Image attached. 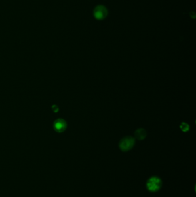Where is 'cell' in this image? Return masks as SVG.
Returning a JSON list of instances; mask_svg holds the SVG:
<instances>
[{
  "instance_id": "cell-4",
  "label": "cell",
  "mask_w": 196,
  "mask_h": 197,
  "mask_svg": "<svg viewBox=\"0 0 196 197\" xmlns=\"http://www.w3.org/2000/svg\"><path fill=\"white\" fill-rule=\"evenodd\" d=\"M67 125L66 122L63 119H58L54 122L53 127L54 130L58 133H62L66 130Z\"/></svg>"
},
{
  "instance_id": "cell-5",
  "label": "cell",
  "mask_w": 196,
  "mask_h": 197,
  "mask_svg": "<svg viewBox=\"0 0 196 197\" xmlns=\"http://www.w3.org/2000/svg\"><path fill=\"white\" fill-rule=\"evenodd\" d=\"M147 136V133L144 129H139L135 132V137L138 140H143Z\"/></svg>"
},
{
  "instance_id": "cell-6",
  "label": "cell",
  "mask_w": 196,
  "mask_h": 197,
  "mask_svg": "<svg viewBox=\"0 0 196 197\" xmlns=\"http://www.w3.org/2000/svg\"><path fill=\"white\" fill-rule=\"evenodd\" d=\"M180 127H181V130H182L183 132H188V131L189 130V125H188L187 123H184V122H183V123H181V126H180Z\"/></svg>"
},
{
  "instance_id": "cell-3",
  "label": "cell",
  "mask_w": 196,
  "mask_h": 197,
  "mask_svg": "<svg viewBox=\"0 0 196 197\" xmlns=\"http://www.w3.org/2000/svg\"><path fill=\"white\" fill-rule=\"evenodd\" d=\"M94 16L97 20H103L108 15V10L104 6L98 5L94 10Z\"/></svg>"
},
{
  "instance_id": "cell-2",
  "label": "cell",
  "mask_w": 196,
  "mask_h": 197,
  "mask_svg": "<svg viewBox=\"0 0 196 197\" xmlns=\"http://www.w3.org/2000/svg\"><path fill=\"white\" fill-rule=\"evenodd\" d=\"M135 139L131 136L123 138L119 142V148L123 152H127L131 150L134 146Z\"/></svg>"
},
{
  "instance_id": "cell-1",
  "label": "cell",
  "mask_w": 196,
  "mask_h": 197,
  "mask_svg": "<svg viewBox=\"0 0 196 197\" xmlns=\"http://www.w3.org/2000/svg\"><path fill=\"white\" fill-rule=\"evenodd\" d=\"M147 188L151 192H157L162 186V181L161 178L157 177L150 178L147 182Z\"/></svg>"
},
{
  "instance_id": "cell-7",
  "label": "cell",
  "mask_w": 196,
  "mask_h": 197,
  "mask_svg": "<svg viewBox=\"0 0 196 197\" xmlns=\"http://www.w3.org/2000/svg\"><path fill=\"white\" fill-rule=\"evenodd\" d=\"M52 111L54 112H57L58 111H59V108H58V107L56 105H54L52 106Z\"/></svg>"
}]
</instances>
